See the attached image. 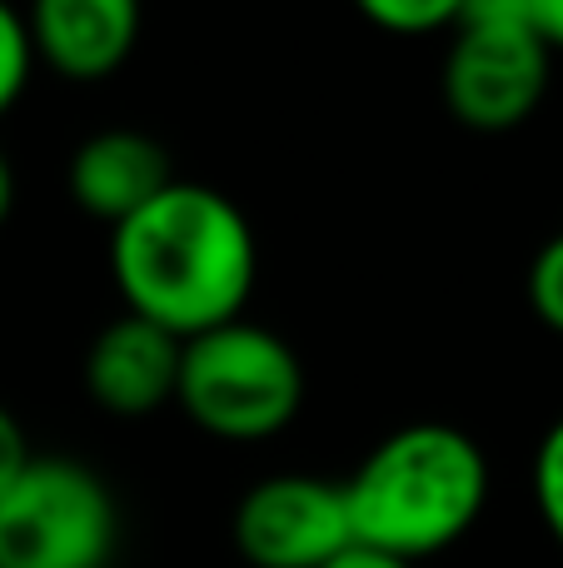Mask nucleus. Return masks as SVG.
<instances>
[{
	"mask_svg": "<svg viewBox=\"0 0 563 568\" xmlns=\"http://www.w3.org/2000/svg\"><path fill=\"white\" fill-rule=\"evenodd\" d=\"M110 270L130 314L175 339L239 320L255 290V230L209 185L175 180L110 235Z\"/></svg>",
	"mask_w": 563,
	"mask_h": 568,
	"instance_id": "nucleus-1",
	"label": "nucleus"
},
{
	"mask_svg": "<svg viewBox=\"0 0 563 568\" xmlns=\"http://www.w3.org/2000/svg\"><path fill=\"white\" fill-rule=\"evenodd\" d=\"M489 504V459L454 424H405L345 479L355 544L419 564L459 544Z\"/></svg>",
	"mask_w": 563,
	"mask_h": 568,
	"instance_id": "nucleus-2",
	"label": "nucleus"
},
{
	"mask_svg": "<svg viewBox=\"0 0 563 568\" xmlns=\"http://www.w3.org/2000/svg\"><path fill=\"white\" fill-rule=\"evenodd\" d=\"M175 404L215 439L259 444L299 414L305 369L275 329L229 320L180 344Z\"/></svg>",
	"mask_w": 563,
	"mask_h": 568,
	"instance_id": "nucleus-3",
	"label": "nucleus"
},
{
	"mask_svg": "<svg viewBox=\"0 0 563 568\" xmlns=\"http://www.w3.org/2000/svg\"><path fill=\"white\" fill-rule=\"evenodd\" d=\"M115 539V499L75 459H30L0 494V568H105Z\"/></svg>",
	"mask_w": 563,
	"mask_h": 568,
	"instance_id": "nucleus-4",
	"label": "nucleus"
},
{
	"mask_svg": "<svg viewBox=\"0 0 563 568\" xmlns=\"http://www.w3.org/2000/svg\"><path fill=\"white\" fill-rule=\"evenodd\" d=\"M554 50L529 26H459L444 60V105L469 130H514L549 90Z\"/></svg>",
	"mask_w": 563,
	"mask_h": 568,
	"instance_id": "nucleus-5",
	"label": "nucleus"
},
{
	"mask_svg": "<svg viewBox=\"0 0 563 568\" xmlns=\"http://www.w3.org/2000/svg\"><path fill=\"white\" fill-rule=\"evenodd\" d=\"M349 544L345 484L315 474L259 479L235 509V549L255 568H325Z\"/></svg>",
	"mask_w": 563,
	"mask_h": 568,
	"instance_id": "nucleus-6",
	"label": "nucleus"
},
{
	"mask_svg": "<svg viewBox=\"0 0 563 568\" xmlns=\"http://www.w3.org/2000/svg\"><path fill=\"white\" fill-rule=\"evenodd\" d=\"M180 344L160 324L140 320V314H120L115 324L95 334L85 354V389L105 414L120 419H140L155 414L160 404L175 399L180 379Z\"/></svg>",
	"mask_w": 563,
	"mask_h": 568,
	"instance_id": "nucleus-7",
	"label": "nucleus"
},
{
	"mask_svg": "<svg viewBox=\"0 0 563 568\" xmlns=\"http://www.w3.org/2000/svg\"><path fill=\"white\" fill-rule=\"evenodd\" d=\"M35 55L65 80H105L140 40V0H30Z\"/></svg>",
	"mask_w": 563,
	"mask_h": 568,
	"instance_id": "nucleus-8",
	"label": "nucleus"
},
{
	"mask_svg": "<svg viewBox=\"0 0 563 568\" xmlns=\"http://www.w3.org/2000/svg\"><path fill=\"white\" fill-rule=\"evenodd\" d=\"M65 185L85 215L115 230L130 215H140L150 200L165 195L175 185V170H170L160 140L140 135V130H100V135L80 140V150L70 155Z\"/></svg>",
	"mask_w": 563,
	"mask_h": 568,
	"instance_id": "nucleus-9",
	"label": "nucleus"
},
{
	"mask_svg": "<svg viewBox=\"0 0 563 568\" xmlns=\"http://www.w3.org/2000/svg\"><path fill=\"white\" fill-rule=\"evenodd\" d=\"M359 16L375 20L379 30H395V36H429V30H444L459 20L464 0H355Z\"/></svg>",
	"mask_w": 563,
	"mask_h": 568,
	"instance_id": "nucleus-10",
	"label": "nucleus"
},
{
	"mask_svg": "<svg viewBox=\"0 0 563 568\" xmlns=\"http://www.w3.org/2000/svg\"><path fill=\"white\" fill-rule=\"evenodd\" d=\"M30 65H35V45H30L25 16L0 0V115H10V105L20 100Z\"/></svg>",
	"mask_w": 563,
	"mask_h": 568,
	"instance_id": "nucleus-11",
	"label": "nucleus"
},
{
	"mask_svg": "<svg viewBox=\"0 0 563 568\" xmlns=\"http://www.w3.org/2000/svg\"><path fill=\"white\" fill-rule=\"evenodd\" d=\"M534 499L539 514H544V529L563 549V419L544 434V444L534 454Z\"/></svg>",
	"mask_w": 563,
	"mask_h": 568,
	"instance_id": "nucleus-12",
	"label": "nucleus"
},
{
	"mask_svg": "<svg viewBox=\"0 0 563 568\" xmlns=\"http://www.w3.org/2000/svg\"><path fill=\"white\" fill-rule=\"evenodd\" d=\"M529 304L554 334H563V235H554L529 265Z\"/></svg>",
	"mask_w": 563,
	"mask_h": 568,
	"instance_id": "nucleus-13",
	"label": "nucleus"
},
{
	"mask_svg": "<svg viewBox=\"0 0 563 568\" xmlns=\"http://www.w3.org/2000/svg\"><path fill=\"white\" fill-rule=\"evenodd\" d=\"M459 26H529L534 30V0H464L454 30Z\"/></svg>",
	"mask_w": 563,
	"mask_h": 568,
	"instance_id": "nucleus-14",
	"label": "nucleus"
},
{
	"mask_svg": "<svg viewBox=\"0 0 563 568\" xmlns=\"http://www.w3.org/2000/svg\"><path fill=\"white\" fill-rule=\"evenodd\" d=\"M30 459H35V454H30V444H25V429H20L16 414L0 404V494H6L10 484L25 474Z\"/></svg>",
	"mask_w": 563,
	"mask_h": 568,
	"instance_id": "nucleus-15",
	"label": "nucleus"
},
{
	"mask_svg": "<svg viewBox=\"0 0 563 568\" xmlns=\"http://www.w3.org/2000/svg\"><path fill=\"white\" fill-rule=\"evenodd\" d=\"M534 36L549 50H563V0H534Z\"/></svg>",
	"mask_w": 563,
	"mask_h": 568,
	"instance_id": "nucleus-16",
	"label": "nucleus"
},
{
	"mask_svg": "<svg viewBox=\"0 0 563 568\" xmlns=\"http://www.w3.org/2000/svg\"><path fill=\"white\" fill-rule=\"evenodd\" d=\"M325 568H414V564H399V559H389V554L365 549V544H349V549L335 554Z\"/></svg>",
	"mask_w": 563,
	"mask_h": 568,
	"instance_id": "nucleus-17",
	"label": "nucleus"
},
{
	"mask_svg": "<svg viewBox=\"0 0 563 568\" xmlns=\"http://www.w3.org/2000/svg\"><path fill=\"white\" fill-rule=\"evenodd\" d=\"M10 205H16V170H10L6 150H0V225L10 220Z\"/></svg>",
	"mask_w": 563,
	"mask_h": 568,
	"instance_id": "nucleus-18",
	"label": "nucleus"
}]
</instances>
